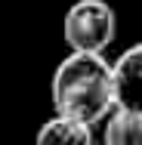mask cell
<instances>
[{"mask_svg":"<svg viewBox=\"0 0 142 145\" xmlns=\"http://www.w3.org/2000/svg\"><path fill=\"white\" fill-rule=\"evenodd\" d=\"M53 108L59 114L77 117L84 123H102L117 108L114 96V65L105 62L102 53L71 50L53 71Z\"/></svg>","mask_w":142,"mask_h":145,"instance_id":"obj_1","label":"cell"},{"mask_svg":"<svg viewBox=\"0 0 142 145\" xmlns=\"http://www.w3.org/2000/svg\"><path fill=\"white\" fill-rule=\"evenodd\" d=\"M62 37L71 50L105 53L117 37V16L105 0H77L62 19Z\"/></svg>","mask_w":142,"mask_h":145,"instance_id":"obj_2","label":"cell"},{"mask_svg":"<svg viewBox=\"0 0 142 145\" xmlns=\"http://www.w3.org/2000/svg\"><path fill=\"white\" fill-rule=\"evenodd\" d=\"M114 96L117 108L142 114V43L127 46L114 62Z\"/></svg>","mask_w":142,"mask_h":145,"instance_id":"obj_3","label":"cell"},{"mask_svg":"<svg viewBox=\"0 0 142 145\" xmlns=\"http://www.w3.org/2000/svg\"><path fill=\"white\" fill-rule=\"evenodd\" d=\"M96 139L93 136V123H84L77 117L59 114L43 120V127L37 130V142L40 145H90Z\"/></svg>","mask_w":142,"mask_h":145,"instance_id":"obj_4","label":"cell"},{"mask_svg":"<svg viewBox=\"0 0 142 145\" xmlns=\"http://www.w3.org/2000/svg\"><path fill=\"white\" fill-rule=\"evenodd\" d=\"M102 139L108 145H142V114L127 111V108H114L105 117Z\"/></svg>","mask_w":142,"mask_h":145,"instance_id":"obj_5","label":"cell"}]
</instances>
